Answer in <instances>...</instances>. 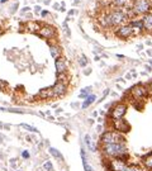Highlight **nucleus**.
<instances>
[{
    "instance_id": "1",
    "label": "nucleus",
    "mask_w": 152,
    "mask_h": 171,
    "mask_svg": "<svg viewBox=\"0 0 152 171\" xmlns=\"http://www.w3.org/2000/svg\"><path fill=\"white\" fill-rule=\"evenodd\" d=\"M102 152L105 157H118L123 161L128 160V152H127V146H126V142L123 143H110V145H103L102 146Z\"/></svg>"
},
{
    "instance_id": "2",
    "label": "nucleus",
    "mask_w": 152,
    "mask_h": 171,
    "mask_svg": "<svg viewBox=\"0 0 152 171\" xmlns=\"http://www.w3.org/2000/svg\"><path fill=\"white\" fill-rule=\"evenodd\" d=\"M102 145H110V143H123L126 142V138L123 133H119L117 131H105L100 136Z\"/></svg>"
},
{
    "instance_id": "3",
    "label": "nucleus",
    "mask_w": 152,
    "mask_h": 171,
    "mask_svg": "<svg viewBox=\"0 0 152 171\" xmlns=\"http://www.w3.org/2000/svg\"><path fill=\"white\" fill-rule=\"evenodd\" d=\"M131 12L134 17L145 15L151 12V0H134L131 8Z\"/></svg>"
},
{
    "instance_id": "4",
    "label": "nucleus",
    "mask_w": 152,
    "mask_h": 171,
    "mask_svg": "<svg viewBox=\"0 0 152 171\" xmlns=\"http://www.w3.org/2000/svg\"><path fill=\"white\" fill-rule=\"evenodd\" d=\"M148 93H150L148 88L143 84H137V85H134V86H132L131 90H129L131 96L134 99V100H142V99L148 95Z\"/></svg>"
},
{
    "instance_id": "5",
    "label": "nucleus",
    "mask_w": 152,
    "mask_h": 171,
    "mask_svg": "<svg viewBox=\"0 0 152 171\" xmlns=\"http://www.w3.org/2000/svg\"><path fill=\"white\" fill-rule=\"evenodd\" d=\"M128 110V105L126 103H118L114 104L112 107L110 112H109V115H110L112 119H118V118H124Z\"/></svg>"
},
{
    "instance_id": "6",
    "label": "nucleus",
    "mask_w": 152,
    "mask_h": 171,
    "mask_svg": "<svg viewBox=\"0 0 152 171\" xmlns=\"http://www.w3.org/2000/svg\"><path fill=\"white\" fill-rule=\"evenodd\" d=\"M114 34H115L118 38H121V39H128V38H131L132 36H134V33H133L132 27L127 23V24L117 27L115 31H114Z\"/></svg>"
},
{
    "instance_id": "7",
    "label": "nucleus",
    "mask_w": 152,
    "mask_h": 171,
    "mask_svg": "<svg viewBox=\"0 0 152 171\" xmlns=\"http://www.w3.org/2000/svg\"><path fill=\"white\" fill-rule=\"evenodd\" d=\"M112 127L114 131L119 133H127L131 131V126L126 119L123 118H118V119H112Z\"/></svg>"
},
{
    "instance_id": "8",
    "label": "nucleus",
    "mask_w": 152,
    "mask_h": 171,
    "mask_svg": "<svg viewBox=\"0 0 152 171\" xmlns=\"http://www.w3.org/2000/svg\"><path fill=\"white\" fill-rule=\"evenodd\" d=\"M128 24H129L132 27V29H133V33H134V36L136 34H141V33H143L145 32V28H143V22H142V18H132L129 22H128Z\"/></svg>"
},
{
    "instance_id": "9",
    "label": "nucleus",
    "mask_w": 152,
    "mask_h": 171,
    "mask_svg": "<svg viewBox=\"0 0 152 171\" xmlns=\"http://www.w3.org/2000/svg\"><path fill=\"white\" fill-rule=\"evenodd\" d=\"M108 165H109V170L110 171H122L126 167L127 162L121 160V159H118V157H114V159H112L110 161H109Z\"/></svg>"
},
{
    "instance_id": "10",
    "label": "nucleus",
    "mask_w": 152,
    "mask_h": 171,
    "mask_svg": "<svg viewBox=\"0 0 152 171\" xmlns=\"http://www.w3.org/2000/svg\"><path fill=\"white\" fill-rule=\"evenodd\" d=\"M51 89H52V93H53V96H62V95H65L66 91H67L66 84L60 83V81H57Z\"/></svg>"
},
{
    "instance_id": "11",
    "label": "nucleus",
    "mask_w": 152,
    "mask_h": 171,
    "mask_svg": "<svg viewBox=\"0 0 152 171\" xmlns=\"http://www.w3.org/2000/svg\"><path fill=\"white\" fill-rule=\"evenodd\" d=\"M133 1L134 0H112V7L113 8H118V9H124L128 8L131 9L133 5Z\"/></svg>"
},
{
    "instance_id": "12",
    "label": "nucleus",
    "mask_w": 152,
    "mask_h": 171,
    "mask_svg": "<svg viewBox=\"0 0 152 171\" xmlns=\"http://www.w3.org/2000/svg\"><path fill=\"white\" fill-rule=\"evenodd\" d=\"M39 36L41 37H43V38H47V39H50V38L52 37H55L56 34V32L55 29L52 28L51 26H45V27H41V29H39Z\"/></svg>"
},
{
    "instance_id": "13",
    "label": "nucleus",
    "mask_w": 152,
    "mask_h": 171,
    "mask_svg": "<svg viewBox=\"0 0 152 171\" xmlns=\"http://www.w3.org/2000/svg\"><path fill=\"white\" fill-rule=\"evenodd\" d=\"M142 22H143L145 32L152 33V13H147L145 15H142Z\"/></svg>"
},
{
    "instance_id": "14",
    "label": "nucleus",
    "mask_w": 152,
    "mask_h": 171,
    "mask_svg": "<svg viewBox=\"0 0 152 171\" xmlns=\"http://www.w3.org/2000/svg\"><path fill=\"white\" fill-rule=\"evenodd\" d=\"M55 66H56L57 74H65L66 71H67V64H66V61L64 58H61V57H58V58L56 60Z\"/></svg>"
},
{
    "instance_id": "15",
    "label": "nucleus",
    "mask_w": 152,
    "mask_h": 171,
    "mask_svg": "<svg viewBox=\"0 0 152 171\" xmlns=\"http://www.w3.org/2000/svg\"><path fill=\"white\" fill-rule=\"evenodd\" d=\"M84 142H85V145H86L88 150H90L91 152H96L98 146H96V143H95V142L91 140V137H90L89 134H85V136H84Z\"/></svg>"
},
{
    "instance_id": "16",
    "label": "nucleus",
    "mask_w": 152,
    "mask_h": 171,
    "mask_svg": "<svg viewBox=\"0 0 152 171\" xmlns=\"http://www.w3.org/2000/svg\"><path fill=\"white\" fill-rule=\"evenodd\" d=\"M38 95H39V98H42V99H48V98L53 96V93H52V89L51 88H45V89H41L39 90Z\"/></svg>"
},
{
    "instance_id": "17",
    "label": "nucleus",
    "mask_w": 152,
    "mask_h": 171,
    "mask_svg": "<svg viewBox=\"0 0 152 171\" xmlns=\"http://www.w3.org/2000/svg\"><path fill=\"white\" fill-rule=\"evenodd\" d=\"M95 99H96V96H95L94 94H90L89 96H88V98L84 100V103H83V105H81V107H83V109H86V108H89V107L91 105V104L95 102Z\"/></svg>"
},
{
    "instance_id": "18",
    "label": "nucleus",
    "mask_w": 152,
    "mask_h": 171,
    "mask_svg": "<svg viewBox=\"0 0 152 171\" xmlns=\"http://www.w3.org/2000/svg\"><path fill=\"white\" fill-rule=\"evenodd\" d=\"M142 162H143L145 167L147 170H152V153L146 155L143 159H142Z\"/></svg>"
},
{
    "instance_id": "19",
    "label": "nucleus",
    "mask_w": 152,
    "mask_h": 171,
    "mask_svg": "<svg viewBox=\"0 0 152 171\" xmlns=\"http://www.w3.org/2000/svg\"><path fill=\"white\" fill-rule=\"evenodd\" d=\"M50 52H51V56L53 57V58H58L60 55H61V50L58 46H50Z\"/></svg>"
},
{
    "instance_id": "20",
    "label": "nucleus",
    "mask_w": 152,
    "mask_h": 171,
    "mask_svg": "<svg viewBox=\"0 0 152 171\" xmlns=\"http://www.w3.org/2000/svg\"><path fill=\"white\" fill-rule=\"evenodd\" d=\"M122 171H143L141 169V166H138V165H134V164H131V165H126V167L123 169Z\"/></svg>"
},
{
    "instance_id": "21",
    "label": "nucleus",
    "mask_w": 152,
    "mask_h": 171,
    "mask_svg": "<svg viewBox=\"0 0 152 171\" xmlns=\"http://www.w3.org/2000/svg\"><path fill=\"white\" fill-rule=\"evenodd\" d=\"M91 90H93L91 86H88V88L83 89V90H81V94H80V98H83V99L85 98V99H86V98L89 96V95L91 94Z\"/></svg>"
},
{
    "instance_id": "22",
    "label": "nucleus",
    "mask_w": 152,
    "mask_h": 171,
    "mask_svg": "<svg viewBox=\"0 0 152 171\" xmlns=\"http://www.w3.org/2000/svg\"><path fill=\"white\" fill-rule=\"evenodd\" d=\"M27 28H28V29H29L31 32H39V29H41L38 23H28Z\"/></svg>"
},
{
    "instance_id": "23",
    "label": "nucleus",
    "mask_w": 152,
    "mask_h": 171,
    "mask_svg": "<svg viewBox=\"0 0 152 171\" xmlns=\"http://www.w3.org/2000/svg\"><path fill=\"white\" fill-rule=\"evenodd\" d=\"M50 152H51V153L55 156V157H57V159H58V160H61V161H64V156L61 155L60 152L57 151L56 148H52V147H51V148H50Z\"/></svg>"
},
{
    "instance_id": "24",
    "label": "nucleus",
    "mask_w": 152,
    "mask_h": 171,
    "mask_svg": "<svg viewBox=\"0 0 152 171\" xmlns=\"http://www.w3.org/2000/svg\"><path fill=\"white\" fill-rule=\"evenodd\" d=\"M79 65L81 66V67H85V66L88 65V58H86V56H81V58L79 60Z\"/></svg>"
},
{
    "instance_id": "25",
    "label": "nucleus",
    "mask_w": 152,
    "mask_h": 171,
    "mask_svg": "<svg viewBox=\"0 0 152 171\" xmlns=\"http://www.w3.org/2000/svg\"><path fill=\"white\" fill-rule=\"evenodd\" d=\"M20 127L24 128V129H27V131H29V132H37V128L32 127V126H28V124H24V123H22Z\"/></svg>"
},
{
    "instance_id": "26",
    "label": "nucleus",
    "mask_w": 152,
    "mask_h": 171,
    "mask_svg": "<svg viewBox=\"0 0 152 171\" xmlns=\"http://www.w3.org/2000/svg\"><path fill=\"white\" fill-rule=\"evenodd\" d=\"M45 169L47 171H53V167H52V164L50 162V161H47V162L45 164Z\"/></svg>"
},
{
    "instance_id": "27",
    "label": "nucleus",
    "mask_w": 152,
    "mask_h": 171,
    "mask_svg": "<svg viewBox=\"0 0 152 171\" xmlns=\"http://www.w3.org/2000/svg\"><path fill=\"white\" fill-rule=\"evenodd\" d=\"M18 7H19V4H18V3H15V4H14V5L10 8V13H12V14L15 13V12L18 10Z\"/></svg>"
},
{
    "instance_id": "28",
    "label": "nucleus",
    "mask_w": 152,
    "mask_h": 171,
    "mask_svg": "<svg viewBox=\"0 0 152 171\" xmlns=\"http://www.w3.org/2000/svg\"><path fill=\"white\" fill-rule=\"evenodd\" d=\"M108 94H109V89H107V90H104V94H103V98L100 99V102H102V100H104V99H105V98H107V95H108Z\"/></svg>"
},
{
    "instance_id": "29",
    "label": "nucleus",
    "mask_w": 152,
    "mask_h": 171,
    "mask_svg": "<svg viewBox=\"0 0 152 171\" xmlns=\"http://www.w3.org/2000/svg\"><path fill=\"white\" fill-rule=\"evenodd\" d=\"M22 156H23V157H24V159H28V157H29V152H28V151H23Z\"/></svg>"
},
{
    "instance_id": "30",
    "label": "nucleus",
    "mask_w": 152,
    "mask_h": 171,
    "mask_svg": "<svg viewBox=\"0 0 152 171\" xmlns=\"http://www.w3.org/2000/svg\"><path fill=\"white\" fill-rule=\"evenodd\" d=\"M41 15H42V18H45V17L48 15V12H47V10H42L41 12Z\"/></svg>"
},
{
    "instance_id": "31",
    "label": "nucleus",
    "mask_w": 152,
    "mask_h": 171,
    "mask_svg": "<svg viewBox=\"0 0 152 171\" xmlns=\"http://www.w3.org/2000/svg\"><path fill=\"white\" fill-rule=\"evenodd\" d=\"M85 171H94L91 169V166H89V165H85Z\"/></svg>"
},
{
    "instance_id": "32",
    "label": "nucleus",
    "mask_w": 152,
    "mask_h": 171,
    "mask_svg": "<svg viewBox=\"0 0 152 171\" xmlns=\"http://www.w3.org/2000/svg\"><path fill=\"white\" fill-rule=\"evenodd\" d=\"M84 74H85V75H90V74H91V69L85 70V71H84Z\"/></svg>"
},
{
    "instance_id": "33",
    "label": "nucleus",
    "mask_w": 152,
    "mask_h": 171,
    "mask_svg": "<svg viewBox=\"0 0 152 171\" xmlns=\"http://www.w3.org/2000/svg\"><path fill=\"white\" fill-rule=\"evenodd\" d=\"M34 12H36V13H39V12H42V10H41V7H38V5H37V7L34 8Z\"/></svg>"
},
{
    "instance_id": "34",
    "label": "nucleus",
    "mask_w": 152,
    "mask_h": 171,
    "mask_svg": "<svg viewBox=\"0 0 152 171\" xmlns=\"http://www.w3.org/2000/svg\"><path fill=\"white\" fill-rule=\"evenodd\" d=\"M75 12H76L75 9H71V10L69 12V15H72V14H75Z\"/></svg>"
},
{
    "instance_id": "35",
    "label": "nucleus",
    "mask_w": 152,
    "mask_h": 171,
    "mask_svg": "<svg viewBox=\"0 0 152 171\" xmlns=\"http://www.w3.org/2000/svg\"><path fill=\"white\" fill-rule=\"evenodd\" d=\"M29 10H31V8L26 7V8H23V10H22V12H29Z\"/></svg>"
},
{
    "instance_id": "36",
    "label": "nucleus",
    "mask_w": 152,
    "mask_h": 171,
    "mask_svg": "<svg viewBox=\"0 0 152 171\" xmlns=\"http://www.w3.org/2000/svg\"><path fill=\"white\" fill-rule=\"evenodd\" d=\"M126 79H128V80H129V79H132V75H131L129 72H128V74L126 75Z\"/></svg>"
},
{
    "instance_id": "37",
    "label": "nucleus",
    "mask_w": 152,
    "mask_h": 171,
    "mask_svg": "<svg viewBox=\"0 0 152 171\" xmlns=\"http://www.w3.org/2000/svg\"><path fill=\"white\" fill-rule=\"evenodd\" d=\"M102 129H103L102 126H98V127H96V131H98V132H102Z\"/></svg>"
},
{
    "instance_id": "38",
    "label": "nucleus",
    "mask_w": 152,
    "mask_h": 171,
    "mask_svg": "<svg viewBox=\"0 0 152 171\" xmlns=\"http://www.w3.org/2000/svg\"><path fill=\"white\" fill-rule=\"evenodd\" d=\"M146 70L150 72V71H152V67H151V66H146Z\"/></svg>"
},
{
    "instance_id": "39",
    "label": "nucleus",
    "mask_w": 152,
    "mask_h": 171,
    "mask_svg": "<svg viewBox=\"0 0 152 171\" xmlns=\"http://www.w3.org/2000/svg\"><path fill=\"white\" fill-rule=\"evenodd\" d=\"M80 1H81V0H74V4H75V5H76V4H79Z\"/></svg>"
},
{
    "instance_id": "40",
    "label": "nucleus",
    "mask_w": 152,
    "mask_h": 171,
    "mask_svg": "<svg viewBox=\"0 0 152 171\" xmlns=\"http://www.w3.org/2000/svg\"><path fill=\"white\" fill-rule=\"evenodd\" d=\"M117 57H118V58H124V56H123V55H117Z\"/></svg>"
},
{
    "instance_id": "41",
    "label": "nucleus",
    "mask_w": 152,
    "mask_h": 171,
    "mask_svg": "<svg viewBox=\"0 0 152 171\" xmlns=\"http://www.w3.org/2000/svg\"><path fill=\"white\" fill-rule=\"evenodd\" d=\"M7 1H9V0H0V3H1V4H5Z\"/></svg>"
},
{
    "instance_id": "42",
    "label": "nucleus",
    "mask_w": 152,
    "mask_h": 171,
    "mask_svg": "<svg viewBox=\"0 0 152 171\" xmlns=\"http://www.w3.org/2000/svg\"><path fill=\"white\" fill-rule=\"evenodd\" d=\"M3 34V31H1V28H0V36H1Z\"/></svg>"
},
{
    "instance_id": "43",
    "label": "nucleus",
    "mask_w": 152,
    "mask_h": 171,
    "mask_svg": "<svg viewBox=\"0 0 152 171\" xmlns=\"http://www.w3.org/2000/svg\"><path fill=\"white\" fill-rule=\"evenodd\" d=\"M150 65H151V66H152V58H151V60H150Z\"/></svg>"
}]
</instances>
